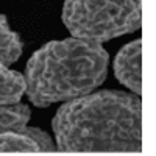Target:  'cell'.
<instances>
[{
  "instance_id": "cell-1",
  "label": "cell",
  "mask_w": 156,
  "mask_h": 156,
  "mask_svg": "<svg viewBox=\"0 0 156 156\" xmlns=\"http://www.w3.org/2000/svg\"><path fill=\"white\" fill-rule=\"evenodd\" d=\"M51 128L59 151L142 150V101L122 90H98L67 100Z\"/></svg>"
},
{
  "instance_id": "cell-2",
  "label": "cell",
  "mask_w": 156,
  "mask_h": 156,
  "mask_svg": "<svg viewBox=\"0 0 156 156\" xmlns=\"http://www.w3.org/2000/svg\"><path fill=\"white\" fill-rule=\"evenodd\" d=\"M109 55L100 42L67 37L42 45L25 67V92L37 108L86 95L108 75Z\"/></svg>"
},
{
  "instance_id": "cell-3",
  "label": "cell",
  "mask_w": 156,
  "mask_h": 156,
  "mask_svg": "<svg viewBox=\"0 0 156 156\" xmlns=\"http://www.w3.org/2000/svg\"><path fill=\"white\" fill-rule=\"evenodd\" d=\"M62 22L75 37L101 44L140 28L142 0H66Z\"/></svg>"
},
{
  "instance_id": "cell-4",
  "label": "cell",
  "mask_w": 156,
  "mask_h": 156,
  "mask_svg": "<svg viewBox=\"0 0 156 156\" xmlns=\"http://www.w3.org/2000/svg\"><path fill=\"white\" fill-rule=\"evenodd\" d=\"M114 75L136 95L142 92V41L134 39L123 45L114 59Z\"/></svg>"
},
{
  "instance_id": "cell-5",
  "label": "cell",
  "mask_w": 156,
  "mask_h": 156,
  "mask_svg": "<svg viewBox=\"0 0 156 156\" xmlns=\"http://www.w3.org/2000/svg\"><path fill=\"white\" fill-rule=\"evenodd\" d=\"M55 150L56 144L39 128L27 125L22 131H0V153H36Z\"/></svg>"
},
{
  "instance_id": "cell-6",
  "label": "cell",
  "mask_w": 156,
  "mask_h": 156,
  "mask_svg": "<svg viewBox=\"0 0 156 156\" xmlns=\"http://www.w3.org/2000/svg\"><path fill=\"white\" fill-rule=\"evenodd\" d=\"M25 94V76L0 59V105L17 103Z\"/></svg>"
},
{
  "instance_id": "cell-7",
  "label": "cell",
  "mask_w": 156,
  "mask_h": 156,
  "mask_svg": "<svg viewBox=\"0 0 156 156\" xmlns=\"http://www.w3.org/2000/svg\"><path fill=\"white\" fill-rule=\"evenodd\" d=\"M22 50L23 44L19 34L9 28L6 16L0 14V59L9 66L20 58Z\"/></svg>"
},
{
  "instance_id": "cell-8",
  "label": "cell",
  "mask_w": 156,
  "mask_h": 156,
  "mask_svg": "<svg viewBox=\"0 0 156 156\" xmlns=\"http://www.w3.org/2000/svg\"><path fill=\"white\" fill-rule=\"evenodd\" d=\"M31 117V109L23 103L0 106V131H22Z\"/></svg>"
}]
</instances>
